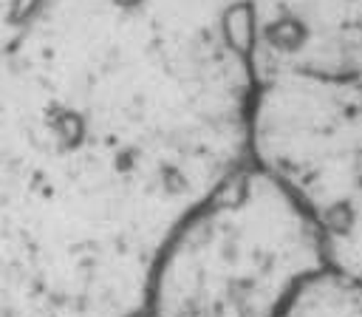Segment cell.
I'll list each match as a JSON object with an SVG mask.
<instances>
[{
	"mask_svg": "<svg viewBox=\"0 0 362 317\" xmlns=\"http://www.w3.org/2000/svg\"><path fill=\"white\" fill-rule=\"evenodd\" d=\"M252 162L362 281V0H249Z\"/></svg>",
	"mask_w": 362,
	"mask_h": 317,
	"instance_id": "cell-1",
	"label": "cell"
},
{
	"mask_svg": "<svg viewBox=\"0 0 362 317\" xmlns=\"http://www.w3.org/2000/svg\"><path fill=\"white\" fill-rule=\"evenodd\" d=\"M328 266L320 221L249 162L167 241L142 317H280Z\"/></svg>",
	"mask_w": 362,
	"mask_h": 317,
	"instance_id": "cell-2",
	"label": "cell"
},
{
	"mask_svg": "<svg viewBox=\"0 0 362 317\" xmlns=\"http://www.w3.org/2000/svg\"><path fill=\"white\" fill-rule=\"evenodd\" d=\"M280 317H362V281L328 266L295 294Z\"/></svg>",
	"mask_w": 362,
	"mask_h": 317,
	"instance_id": "cell-3",
	"label": "cell"
}]
</instances>
